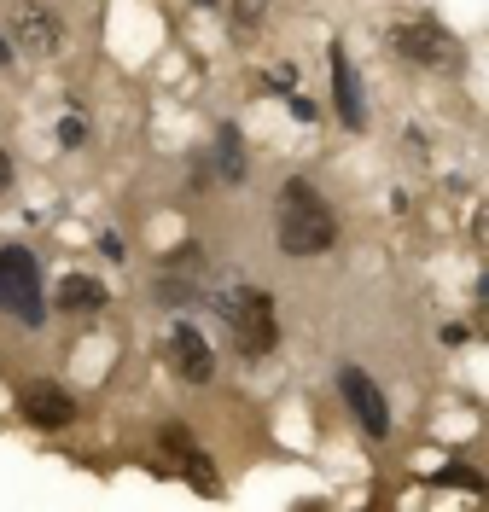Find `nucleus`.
I'll use <instances>...</instances> for the list:
<instances>
[{"instance_id": "obj_8", "label": "nucleus", "mask_w": 489, "mask_h": 512, "mask_svg": "<svg viewBox=\"0 0 489 512\" xmlns=\"http://www.w3.org/2000/svg\"><path fill=\"white\" fill-rule=\"evenodd\" d=\"M70 414H76V408H70V396L59 384H30V390H24V419L41 425V431H65Z\"/></svg>"}, {"instance_id": "obj_6", "label": "nucleus", "mask_w": 489, "mask_h": 512, "mask_svg": "<svg viewBox=\"0 0 489 512\" xmlns=\"http://www.w3.org/2000/svg\"><path fill=\"white\" fill-rule=\"evenodd\" d=\"M169 367H175L187 384L216 379V355H210V344H204L198 326H175V332H169Z\"/></svg>"}, {"instance_id": "obj_2", "label": "nucleus", "mask_w": 489, "mask_h": 512, "mask_svg": "<svg viewBox=\"0 0 489 512\" xmlns=\"http://www.w3.org/2000/svg\"><path fill=\"white\" fill-rule=\"evenodd\" d=\"M0 309L41 326V268H35V256L24 245L0 251Z\"/></svg>"}, {"instance_id": "obj_9", "label": "nucleus", "mask_w": 489, "mask_h": 512, "mask_svg": "<svg viewBox=\"0 0 489 512\" xmlns=\"http://www.w3.org/2000/svg\"><path fill=\"white\" fill-rule=\"evenodd\" d=\"M332 94H338V117L350 128L367 123V111H361V88H356V70L344 64V47H332Z\"/></svg>"}, {"instance_id": "obj_1", "label": "nucleus", "mask_w": 489, "mask_h": 512, "mask_svg": "<svg viewBox=\"0 0 489 512\" xmlns=\"http://www.w3.org/2000/svg\"><path fill=\"white\" fill-rule=\"evenodd\" d=\"M332 239H338V222L321 204V192L309 187V181H286L280 187V251L321 256V251H332Z\"/></svg>"}, {"instance_id": "obj_10", "label": "nucleus", "mask_w": 489, "mask_h": 512, "mask_svg": "<svg viewBox=\"0 0 489 512\" xmlns=\"http://www.w3.org/2000/svg\"><path fill=\"white\" fill-rule=\"evenodd\" d=\"M59 309H70V315H94V309H105V286L88 280V274H76V280L59 286Z\"/></svg>"}, {"instance_id": "obj_7", "label": "nucleus", "mask_w": 489, "mask_h": 512, "mask_svg": "<svg viewBox=\"0 0 489 512\" xmlns=\"http://www.w3.org/2000/svg\"><path fill=\"white\" fill-rule=\"evenodd\" d=\"M391 47H396V53H408L414 64H449V59H455V41L437 30V24H396Z\"/></svg>"}, {"instance_id": "obj_11", "label": "nucleus", "mask_w": 489, "mask_h": 512, "mask_svg": "<svg viewBox=\"0 0 489 512\" xmlns=\"http://www.w3.org/2000/svg\"><path fill=\"white\" fill-rule=\"evenodd\" d=\"M216 158H222V181L239 187V181H245V146H239V128H233V123L216 134Z\"/></svg>"}, {"instance_id": "obj_5", "label": "nucleus", "mask_w": 489, "mask_h": 512, "mask_svg": "<svg viewBox=\"0 0 489 512\" xmlns=\"http://www.w3.org/2000/svg\"><path fill=\"white\" fill-rule=\"evenodd\" d=\"M12 41L35 59H53L59 53V18L41 0H24V6H12Z\"/></svg>"}, {"instance_id": "obj_12", "label": "nucleus", "mask_w": 489, "mask_h": 512, "mask_svg": "<svg viewBox=\"0 0 489 512\" xmlns=\"http://www.w3.org/2000/svg\"><path fill=\"white\" fill-rule=\"evenodd\" d=\"M262 6H268V0H233V30L251 35L262 24Z\"/></svg>"}, {"instance_id": "obj_15", "label": "nucleus", "mask_w": 489, "mask_h": 512, "mask_svg": "<svg viewBox=\"0 0 489 512\" xmlns=\"http://www.w3.org/2000/svg\"><path fill=\"white\" fill-rule=\"evenodd\" d=\"M0 64H12V47H6V41H0Z\"/></svg>"}, {"instance_id": "obj_14", "label": "nucleus", "mask_w": 489, "mask_h": 512, "mask_svg": "<svg viewBox=\"0 0 489 512\" xmlns=\"http://www.w3.org/2000/svg\"><path fill=\"white\" fill-rule=\"evenodd\" d=\"M12 187V158H6V146H0V192Z\"/></svg>"}, {"instance_id": "obj_3", "label": "nucleus", "mask_w": 489, "mask_h": 512, "mask_svg": "<svg viewBox=\"0 0 489 512\" xmlns=\"http://www.w3.org/2000/svg\"><path fill=\"white\" fill-rule=\"evenodd\" d=\"M228 320H233V344H239V355H245V361H257V355H268L274 344H280L274 303H268L262 291H245V303H239Z\"/></svg>"}, {"instance_id": "obj_16", "label": "nucleus", "mask_w": 489, "mask_h": 512, "mask_svg": "<svg viewBox=\"0 0 489 512\" xmlns=\"http://www.w3.org/2000/svg\"><path fill=\"white\" fill-rule=\"evenodd\" d=\"M198 6H216V0H198Z\"/></svg>"}, {"instance_id": "obj_13", "label": "nucleus", "mask_w": 489, "mask_h": 512, "mask_svg": "<svg viewBox=\"0 0 489 512\" xmlns=\"http://www.w3.org/2000/svg\"><path fill=\"white\" fill-rule=\"evenodd\" d=\"M59 134H65V146H82V123H76V117H65V128H59Z\"/></svg>"}, {"instance_id": "obj_4", "label": "nucleus", "mask_w": 489, "mask_h": 512, "mask_svg": "<svg viewBox=\"0 0 489 512\" xmlns=\"http://www.w3.org/2000/svg\"><path fill=\"white\" fill-rule=\"evenodd\" d=\"M344 402H350V414L361 419V431L367 437H391V402H385V390L367 379L361 367H344Z\"/></svg>"}]
</instances>
